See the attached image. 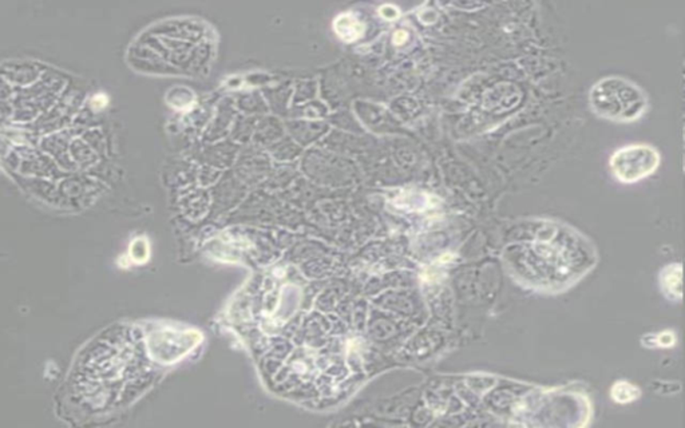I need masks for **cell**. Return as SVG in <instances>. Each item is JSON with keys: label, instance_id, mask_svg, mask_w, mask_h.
<instances>
[{"label": "cell", "instance_id": "cell-1", "mask_svg": "<svg viewBox=\"0 0 685 428\" xmlns=\"http://www.w3.org/2000/svg\"><path fill=\"white\" fill-rule=\"evenodd\" d=\"M589 106L597 117L616 123H632L646 116L649 98L643 87L621 75L596 80L589 90Z\"/></svg>", "mask_w": 685, "mask_h": 428}, {"label": "cell", "instance_id": "cell-2", "mask_svg": "<svg viewBox=\"0 0 685 428\" xmlns=\"http://www.w3.org/2000/svg\"><path fill=\"white\" fill-rule=\"evenodd\" d=\"M661 163V154L653 145L630 143L619 148L609 158V169L621 184H637L655 175Z\"/></svg>", "mask_w": 685, "mask_h": 428}, {"label": "cell", "instance_id": "cell-3", "mask_svg": "<svg viewBox=\"0 0 685 428\" xmlns=\"http://www.w3.org/2000/svg\"><path fill=\"white\" fill-rule=\"evenodd\" d=\"M659 285L661 293L670 301L683 298V267L680 262L666 265L659 273Z\"/></svg>", "mask_w": 685, "mask_h": 428}, {"label": "cell", "instance_id": "cell-4", "mask_svg": "<svg viewBox=\"0 0 685 428\" xmlns=\"http://www.w3.org/2000/svg\"><path fill=\"white\" fill-rule=\"evenodd\" d=\"M333 30L340 39L353 43L363 37L364 26L353 14L344 12L340 14L333 21Z\"/></svg>", "mask_w": 685, "mask_h": 428}, {"label": "cell", "instance_id": "cell-5", "mask_svg": "<svg viewBox=\"0 0 685 428\" xmlns=\"http://www.w3.org/2000/svg\"><path fill=\"white\" fill-rule=\"evenodd\" d=\"M610 398L617 404H630L641 398V389L628 380H617L610 387Z\"/></svg>", "mask_w": 685, "mask_h": 428}, {"label": "cell", "instance_id": "cell-6", "mask_svg": "<svg viewBox=\"0 0 685 428\" xmlns=\"http://www.w3.org/2000/svg\"><path fill=\"white\" fill-rule=\"evenodd\" d=\"M641 341L646 348H672L676 346L677 337L675 332L666 330L659 333H648Z\"/></svg>", "mask_w": 685, "mask_h": 428}, {"label": "cell", "instance_id": "cell-7", "mask_svg": "<svg viewBox=\"0 0 685 428\" xmlns=\"http://www.w3.org/2000/svg\"><path fill=\"white\" fill-rule=\"evenodd\" d=\"M379 12H380V15H382L384 19L387 20L395 19V18H398V17H399V11H398V8H396V7H393V6H390V4L383 6V7L379 10Z\"/></svg>", "mask_w": 685, "mask_h": 428}, {"label": "cell", "instance_id": "cell-8", "mask_svg": "<svg viewBox=\"0 0 685 428\" xmlns=\"http://www.w3.org/2000/svg\"><path fill=\"white\" fill-rule=\"evenodd\" d=\"M407 38H409V35H407L406 31H398L393 35V42H395V44H403L407 40Z\"/></svg>", "mask_w": 685, "mask_h": 428}]
</instances>
